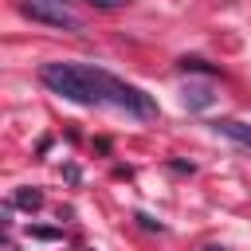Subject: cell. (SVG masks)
I'll use <instances>...</instances> for the list:
<instances>
[{
	"label": "cell",
	"instance_id": "obj_1",
	"mask_svg": "<svg viewBox=\"0 0 251 251\" xmlns=\"http://www.w3.org/2000/svg\"><path fill=\"white\" fill-rule=\"evenodd\" d=\"M39 82L51 94H59L67 102H78V106H118V110H126L133 118H157V102L141 86H133V82H126V78H118V75H110L102 67L43 63L39 67Z\"/></svg>",
	"mask_w": 251,
	"mask_h": 251
},
{
	"label": "cell",
	"instance_id": "obj_2",
	"mask_svg": "<svg viewBox=\"0 0 251 251\" xmlns=\"http://www.w3.org/2000/svg\"><path fill=\"white\" fill-rule=\"evenodd\" d=\"M20 12L27 16V20H35V24H47V27H67V31H78L82 24L63 8V4H55V0H20Z\"/></svg>",
	"mask_w": 251,
	"mask_h": 251
},
{
	"label": "cell",
	"instance_id": "obj_3",
	"mask_svg": "<svg viewBox=\"0 0 251 251\" xmlns=\"http://www.w3.org/2000/svg\"><path fill=\"white\" fill-rule=\"evenodd\" d=\"M180 98H184L188 110H208V106L216 102V90H212L208 82H188V86L180 90Z\"/></svg>",
	"mask_w": 251,
	"mask_h": 251
},
{
	"label": "cell",
	"instance_id": "obj_4",
	"mask_svg": "<svg viewBox=\"0 0 251 251\" xmlns=\"http://www.w3.org/2000/svg\"><path fill=\"white\" fill-rule=\"evenodd\" d=\"M212 129H216V133H224V137H231V141H239V145H247V149H251V126H243V122H231V118H224V122H212Z\"/></svg>",
	"mask_w": 251,
	"mask_h": 251
},
{
	"label": "cell",
	"instance_id": "obj_5",
	"mask_svg": "<svg viewBox=\"0 0 251 251\" xmlns=\"http://www.w3.org/2000/svg\"><path fill=\"white\" fill-rule=\"evenodd\" d=\"M12 204H20V208H27V212H35V208L43 204V192H39V188H20V192L12 196Z\"/></svg>",
	"mask_w": 251,
	"mask_h": 251
},
{
	"label": "cell",
	"instance_id": "obj_6",
	"mask_svg": "<svg viewBox=\"0 0 251 251\" xmlns=\"http://www.w3.org/2000/svg\"><path fill=\"white\" fill-rule=\"evenodd\" d=\"M180 67H184V71H208V75H216V67H208L204 59H188V55L180 59Z\"/></svg>",
	"mask_w": 251,
	"mask_h": 251
},
{
	"label": "cell",
	"instance_id": "obj_7",
	"mask_svg": "<svg viewBox=\"0 0 251 251\" xmlns=\"http://www.w3.org/2000/svg\"><path fill=\"white\" fill-rule=\"evenodd\" d=\"M86 4H94V8H102V12H114V8H122V4H129V0H86Z\"/></svg>",
	"mask_w": 251,
	"mask_h": 251
},
{
	"label": "cell",
	"instance_id": "obj_8",
	"mask_svg": "<svg viewBox=\"0 0 251 251\" xmlns=\"http://www.w3.org/2000/svg\"><path fill=\"white\" fill-rule=\"evenodd\" d=\"M31 235H39V239H59L55 227H31Z\"/></svg>",
	"mask_w": 251,
	"mask_h": 251
}]
</instances>
